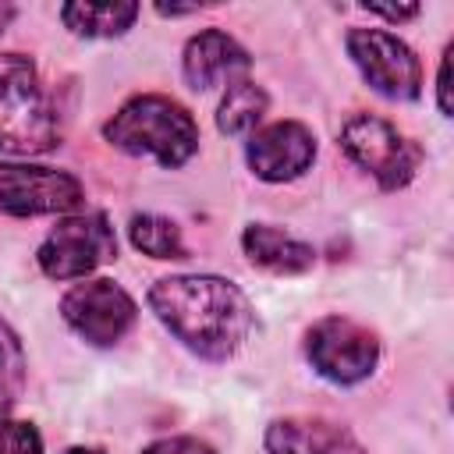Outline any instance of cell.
<instances>
[{
    "label": "cell",
    "instance_id": "cell-4",
    "mask_svg": "<svg viewBox=\"0 0 454 454\" xmlns=\"http://www.w3.org/2000/svg\"><path fill=\"white\" fill-rule=\"evenodd\" d=\"M340 149L362 170H369L380 181V188H387V192L404 188L422 163V149L376 114L348 117L340 128Z\"/></svg>",
    "mask_w": 454,
    "mask_h": 454
},
{
    "label": "cell",
    "instance_id": "cell-7",
    "mask_svg": "<svg viewBox=\"0 0 454 454\" xmlns=\"http://www.w3.org/2000/svg\"><path fill=\"white\" fill-rule=\"evenodd\" d=\"M348 53L358 64L362 78L390 99H415L422 92V67L408 43L383 28H351Z\"/></svg>",
    "mask_w": 454,
    "mask_h": 454
},
{
    "label": "cell",
    "instance_id": "cell-12",
    "mask_svg": "<svg viewBox=\"0 0 454 454\" xmlns=\"http://www.w3.org/2000/svg\"><path fill=\"white\" fill-rule=\"evenodd\" d=\"M248 53L220 28H206L188 39L184 46V78L192 89H213L223 74L245 71Z\"/></svg>",
    "mask_w": 454,
    "mask_h": 454
},
{
    "label": "cell",
    "instance_id": "cell-16",
    "mask_svg": "<svg viewBox=\"0 0 454 454\" xmlns=\"http://www.w3.org/2000/svg\"><path fill=\"white\" fill-rule=\"evenodd\" d=\"M131 245L153 259H184V241H181V227L167 216L156 213H142L131 220L128 227Z\"/></svg>",
    "mask_w": 454,
    "mask_h": 454
},
{
    "label": "cell",
    "instance_id": "cell-23",
    "mask_svg": "<svg viewBox=\"0 0 454 454\" xmlns=\"http://www.w3.org/2000/svg\"><path fill=\"white\" fill-rule=\"evenodd\" d=\"M64 454H99V450H89V447H71V450H64Z\"/></svg>",
    "mask_w": 454,
    "mask_h": 454
},
{
    "label": "cell",
    "instance_id": "cell-21",
    "mask_svg": "<svg viewBox=\"0 0 454 454\" xmlns=\"http://www.w3.org/2000/svg\"><path fill=\"white\" fill-rule=\"evenodd\" d=\"M372 14H383V18H390V21H404V18H415L419 14V7L411 4V7H369Z\"/></svg>",
    "mask_w": 454,
    "mask_h": 454
},
{
    "label": "cell",
    "instance_id": "cell-22",
    "mask_svg": "<svg viewBox=\"0 0 454 454\" xmlns=\"http://www.w3.org/2000/svg\"><path fill=\"white\" fill-rule=\"evenodd\" d=\"M14 18V7L11 4H0V32H4V25Z\"/></svg>",
    "mask_w": 454,
    "mask_h": 454
},
{
    "label": "cell",
    "instance_id": "cell-1",
    "mask_svg": "<svg viewBox=\"0 0 454 454\" xmlns=\"http://www.w3.org/2000/svg\"><path fill=\"white\" fill-rule=\"evenodd\" d=\"M149 305L177 340L213 362L231 358L252 330L245 291L223 277H163L153 284Z\"/></svg>",
    "mask_w": 454,
    "mask_h": 454
},
{
    "label": "cell",
    "instance_id": "cell-5",
    "mask_svg": "<svg viewBox=\"0 0 454 454\" xmlns=\"http://www.w3.org/2000/svg\"><path fill=\"white\" fill-rule=\"evenodd\" d=\"M117 255L114 227L103 213H82L60 220L39 245V266L53 280H74Z\"/></svg>",
    "mask_w": 454,
    "mask_h": 454
},
{
    "label": "cell",
    "instance_id": "cell-13",
    "mask_svg": "<svg viewBox=\"0 0 454 454\" xmlns=\"http://www.w3.org/2000/svg\"><path fill=\"white\" fill-rule=\"evenodd\" d=\"M241 245H245V255L270 273H305L316 262L312 245H305V241H298V238H291L270 223L245 227Z\"/></svg>",
    "mask_w": 454,
    "mask_h": 454
},
{
    "label": "cell",
    "instance_id": "cell-14",
    "mask_svg": "<svg viewBox=\"0 0 454 454\" xmlns=\"http://www.w3.org/2000/svg\"><path fill=\"white\" fill-rule=\"evenodd\" d=\"M60 18L78 35H121L138 18V4H64Z\"/></svg>",
    "mask_w": 454,
    "mask_h": 454
},
{
    "label": "cell",
    "instance_id": "cell-18",
    "mask_svg": "<svg viewBox=\"0 0 454 454\" xmlns=\"http://www.w3.org/2000/svg\"><path fill=\"white\" fill-rule=\"evenodd\" d=\"M0 454H43V440L35 426L0 419Z\"/></svg>",
    "mask_w": 454,
    "mask_h": 454
},
{
    "label": "cell",
    "instance_id": "cell-15",
    "mask_svg": "<svg viewBox=\"0 0 454 454\" xmlns=\"http://www.w3.org/2000/svg\"><path fill=\"white\" fill-rule=\"evenodd\" d=\"M266 92L255 82H231L223 99H220V114H216V128L223 135H241L248 128L259 124V117L266 114Z\"/></svg>",
    "mask_w": 454,
    "mask_h": 454
},
{
    "label": "cell",
    "instance_id": "cell-2",
    "mask_svg": "<svg viewBox=\"0 0 454 454\" xmlns=\"http://www.w3.org/2000/svg\"><path fill=\"white\" fill-rule=\"evenodd\" d=\"M103 135L110 145L131 156H153L160 167H181L199 149L195 117L170 96H135L106 124Z\"/></svg>",
    "mask_w": 454,
    "mask_h": 454
},
{
    "label": "cell",
    "instance_id": "cell-3",
    "mask_svg": "<svg viewBox=\"0 0 454 454\" xmlns=\"http://www.w3.org/2000/svg\"><path fill=\"white\" fill-rule=\"evenodd\" d=\"M60 142L53 96L25 53H0V149L32 156Z\"/></svg>",
    "mask_w": 454,
    "mask_h": 454
},
{
    "label": "cell",
    "instance_id": "cell-10",
    "mask_svg": "<svg viewBox=\"0 0 454 454\" xmlns=\"http://www.w3.org/2000/svg\"><path fill=\"white\" fill-rule=\"evenodd\" d=\"M316 160V135L301 121H277L248 138V167L262 181H291Z\"/></svg>",
    "mask_w": 454,
    "mask_h": 454
},
{
    "label": "cell",
    "instance_id": "cell-8",
    "mask_svg": "<svg viewBox=\"0 0 454 454\" xmlns=\"http://www.w3.org/2000/svg\"><path fill=\"white\" fill-rule=\"evenodd\" d=\"M82 206V181L28 163H0V213L39 216V213H71Z\"/></svg>",
    "mask_w": 454,
    "mask_h": 454
},
{
    "label": "cell",
    "instance_id": "cell-20",
    "mask_svg": "<svg viewBox=\"0 0 454 454\" xmlns=\"http://www.w3.org/2000/svg\"><path fill=\"white\" fill-rule=\"evenodd\" d=\"M436 103L443 114H450V46L440 60V78H436Z\"/></svg>",
    "mask_w": 454,
    "mask_h": 454
},
{
    "label": "cell",
    "instance_id": "cell-6",
    "mask_svg": "<svg viewBox=\"0 0 454 454\" xmlns=\"http://www.w3.org/2000/svg\"><path fill=\"white\" fill-rule=\"evenodd\" d=\"M305 351H309V362L319 376L348 387V383L365 380L376 369L380 340L355 319L326 316L309 330Z\"/></svg>",
    "mask_w": 454,
    "mask_h": 454
},
{
    "label": "cell",
    "instance_id": "cell-17",
    "mask_svg": "<svg viewBox=\"0 0 454 454\" xmlns=\"http://www.w3.org/2000/svg\"><path fill=\"white\" fill-rule=\"evenodd\" d=\"M25 390V351L14 330L0 319V419L18 404Z\"/></svg>",
    "mask_w": 454,
    "mask_h": 454
},
{
    "label": "cell",
    "instance_id": "cell-11",
    "mask_svg": "<svg viewBox=\"0 0 454 454\" xmlns=\"http://www.w3.org/2000/svg\"><path fill=\"white\" fill-rule=\"evenodd\" d=\"M270 454H365V447L326 419H277L266 429Z\"/></svg>",
    "mask_w": 454,
    "mask_h": 454
},
{
    "label": "cell",
    "instance_id": "cell-19",
    "mask_svg": "<svg viewBox=\"0 0 454 454\" xmlns=\"http://www.w3.org/2000/svg\"><path fill=\"white\" fill-rule=\"evenodd\" d=\"M142 454H213V447L199 436H167V440H156L153 447H145Z\"/></svg>",
    "mask_w": 454,
    "mask_h": 454
},
{
    "label": "cell",
    "instance_id": "cell-9",
    "mask_svg": "<svg viewBox=\"0 0 454 454\" xmlns=\"http://www.w3.org/2000/svg\"><path fill=\"white\" fill-rule=\"evenodd\" d=\"M60 312H64L67 326L78 337H85L89 344H114L135 323V301L114 280H85V284H74L64 294Z\"/></svg>",
    "mask_w": 454,
    "mask_h": 454
}]
</instances>
